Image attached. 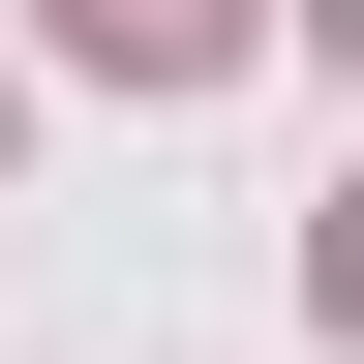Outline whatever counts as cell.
I'll return each mask as SVG.
<instances>
[{"label":"cell","mask_w":364,"mask_h":364,"mask_svg":"<svg viewBox=\"0 0 364 364\" xmlns=\"http://www.w3.org/2000/svg\"><path fill=\"white\" fill-rule=\"evenodd\" d=\"M243 31H273V0H61V61H91V91H213Z\"/></svg>","instance_id":"1"}]
</instances>
